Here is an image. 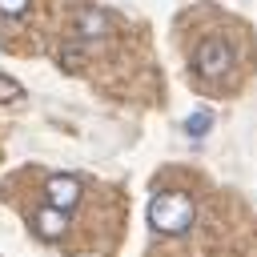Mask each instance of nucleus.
Returning a JSON list of instances; mask_svg holds the SVG:
<instances>
[{
	"instance_id": "f257e3e1",
	"label": "nucleus",
	"mask_w": 257,
	"mask_h": 257,
	"mask_svg": "<svg viewBox=\"0 0 257 257\" xmlns=\"http://www.w3.org/2000/svg\"><path fill=\"white\" fill-rule=\"evenodd\" d=\"M193 217H197V209H193V201H189L185 193H161V197H153V205H149L153 229H157V233H169V237L185 233V229L193 225Z\"/></svg>"
},
{
	"instance_id": "f03ea898",
	"label": "nucleus",
	"mask_w": 257,
	"mask_h": 257,
	"mask_svg": "<svg viewBox=\"0 0 257 257\" xmlns=\"http://www.w3.org/2000/svg\"><path fill=\"white\" fill-rule=\"evenodd\" d=\"M229 64H233V48H229V40H225V36H205V40L193 48V72H197V76H205V80L225 76V72H229Z\"/></svg>"
},
{
	"instance_id": "7ed1b4c3",
	"label": "nucleus",
	"mask_w": 257,
	"mask_h": 257,
	"mask_svg": "<svg viewBox=\"0 0 257 257\" xmlns=\"http://www.w3.org/2000/svg\"><path fill=\"white\" fill-rule=\"evenodd\" d=\"M32 229H36L44 241H60V237H64V229H68V213H64V209H56V205H44V209H36V213H32Z\"/></svg>"
},
{
	"instance_id": "20e7f679",
	"label": "nucleus",
	"mask_w": 257,
	"mask_h": 257,
	"mask_svg": "<svg viewBox=\"0 0 257 257\" xmlns=\"http://www.w3.org/2000/svg\"><path fill=\"white\" fill-rule=\"evenodd\" d=\"M48 205H56V209H76V201H80V181L76 177H48Z\"/></svg>"
},
{
	"instance_id": "39448f33",
	"label": "nucleus",
	"mask_w": 257,
	"mask_h": 257,
	"mask_svg": "<svg viewBox=\"0 0 257 257\" xmlns=\"http://www.w3.org/2000/svg\"><path fill=\"white\" fill-rule=\"evenodd\" d=\"M104 28H108V16H104V12H96V8H80V12H76V32H80L84 40L104 36Z\"/></svg>"
},
{
	"instance_id": "423d86ee",
	"label": "nucleus",
	"mask_w": 257,
	"mask_h": 257,
	"mask_svg": "<svg viewBox=\"0 0 257 257\" xmlns=\"http://www.w3.org/2000/svg\"><path fill=\"white\" fill-rule=\"evenodd\" d=\"M16 96H24V88L12 76H0V100H16Z\"/></svg>"
},
{
	"instance_id": "0eeeda50",
	"label": "nucleus",
	"mask_w": 257,
	"mask_h": 257,
	"mask_svg": "<svg viewBox=\"0 0 257 257\" xmlns=\"http://www.w3.org/2000/svg\"><path fill=\"white\" fill-rule=\"evenodd\" d=\"M28 8V0H0V16H20Z\"/></svg>"
}]
</instances>
